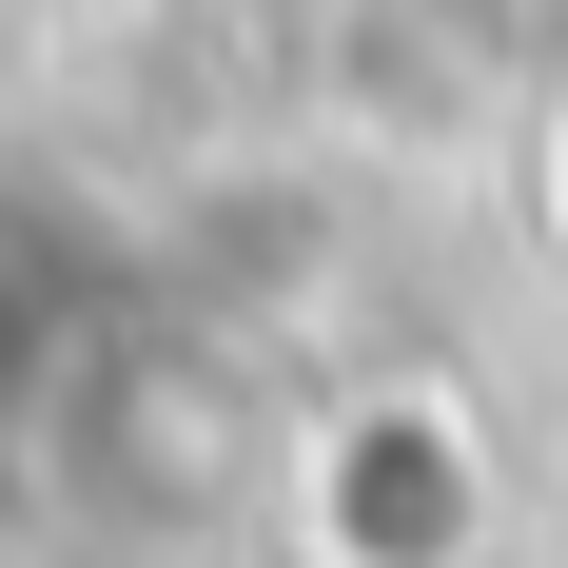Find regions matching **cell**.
Instances as JSON below:
<instances>
[{"label":"cell","mask_w":568,"mask_h":568,"mask_svg":"<svg viewBox=\"0 0 568 568\" xmlns=\"http://www.w3.org/2000/svg\"><path fill=\"white\" fill-rule=\"evenodd\" d=\"M490 549V452L452 393H353L314 432V568H470Z\"/></svg>","instance_id":"1"}]
</instances>
